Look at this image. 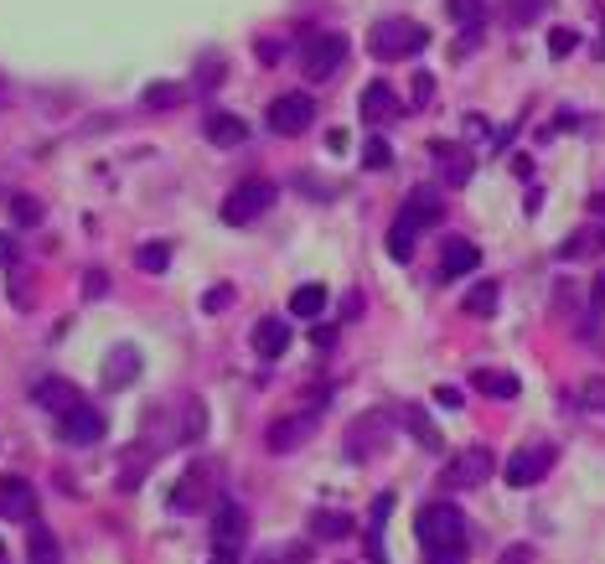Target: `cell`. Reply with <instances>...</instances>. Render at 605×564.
Masks as SVG:
<instances>
[{
    "mask_svg": "<svg viewBox=\"0 0 605 564\" xmlns=\"http://www.w3.org/2000/svg\"><path fill=\"white\" fill-rule=\"evenodd\" d=\"M362 166H368V171H388L393 166V145L383 135H373L368 145H362Z\"/></svg>",
    "mask_w": 605,
    "mask_h": 564,
    "instance_id": "cell-32",
    "label": "cell"
},
{
    "mask_svg": "<svg viewBox=\"0 0 605 564\" xmlns=\"http://www.w3.org/2000/svg\"><path fill=\"white\" fill-rule=\"evenodd\" d=\"M306 523H311V533H316V539H347V533L357 528L347 513H331V508H316Z\"/></svg>",
    "mask_w": 605,
    "mask_h": 564,
    "instance_id": "cell-25",
    "label": "cell"
},
{
    "mask_svg": "<svg viewBox=\"0 0 605 564\" xmlns=\"http://www.w3.org/2000/svg\"><path fill=\"white\" fill-rule=\"evenodd\" d=\"M0 564H6V544H0Z\"/></svg>",
    "mask_w": 605,
    "mask_h": 564,
    "instance_id": "cell-48",
    "label": "cell"
},
{
    "mask_svg": "<svg viewBox=\"0 0 605 564\" xmlns=\"http://www.w3.org/2000/svg\"><path fill=\"white\" fill-rule=\"evenodd\" d=\"M481 264V249L471 239H445L440 244V280H461Z\"/></svg>",
    "mask_w": 605,
    "mask_h": 564,
    "instance_id": "cell-18",
    "label": "cell"
},
{
    "mask_svg": "<svg viewBox=\"0 0 605 564\" xmlns=\"http://www.w3.org/2000/svg\"><path fill=\"white\" fill-rule=\"evenodd\" d=\"M135 264H140L145 275H161L166 264H171V244H161V239H156V244H140V249H135Z\"/></svg>",
    "mask_w": 605,
    "mask_h": 564,
    "instance_id": "cell-30",
    "label": "cell"
},
{
    "mask_svg": "<svg viewBox=\"0 0 605 564\" xmlns=\"http://www.w3.org/2000/svg\"><path fill=\"white\" fill-rule=\"evenodd\" d=\"M549 6H554V0H507V21L512 26H533Z\"/></svg>",
    "mask_w": 605,
    "mask_h": 564,
    "instance_id": "cell-31",
    "label": "cell"
},
{
    "mask_svg": "<svg viewBox=\"0 0 605 564\" xmlns=\"http://www.w3.org/2000/svg\"><path fill=\"white\" fill-rule=\"evenodd\" d=\"M466 311H471V316H492V311H497V285L481 280V285L466 295Z\"/></svg>",
    "mask_w": 605,
    "mask_h": 564,
    "instance_id": "cell-33",
    "label": "cell"
},
{
    "mask_svg": "<svg viewBox=\"0 0 605 564\" xmlns=\"http://www.w3.org/2000/svg\"><path fill=\"white\" fill-rule=\"evenodd\" d=\"M512 176H523V182H528V176H533V161H528V156H512Z\"/></svg>",
    "mask_w": 605,
    "mask_h": 564,
    "instance_id": "cell-46",
    "label": "cell"
},
{
    "mask_svg": "<svg viewBox=\"0 0 605 564\" xmlns=\"http://www.w3.org/2000/svg\"><path fill=\"white\" fill-rule=\"evenodd\" d=\"M202 430H207V414H202V404L192 399V404H187V420H181V440H197Z\"/></svg>",
    "mask_w": 605,
    "mask_h": 564,
    "instance_id": "cell-37",
    "label": "cell"
},
{
    "mask_svg": "<svg viewBox=\"0 0 605 564\" xmlns=\"http://www.w3.org/2000/svg\"><path fill=\"white\" fill-rule=\"evenodd\" d=\"M213 564H233V554H213Z\"/></svg>",
    "mask_w": 605,
    "mask_h": 564,
    "instance_id": "cell-47",
    "label": "cell"
},
{
    "mask_svg": "<svg viewBox=\"0 0 605 564\" xmlns=\"http://www.w3.org/2000/svg\"><path fill=\"white\" fill-rule=\"evenodd\" d=\"M435 404L440 409H461V389H435Z\"/></svg>",
    "mask_w": 605,
    "mask_h": 564,
    "instance_id": "cell-45",
    "label": "cell"
},
{
    "mask_svg": "<svg viewBox=\"0 0 605 564\" xmlns=\"http://www.w3.org/2000/svg\"><path fill=\"white\" fill-rule=\"evenodd\" d=\"M104 430H109V420L94 404H83V409H73V414L57 420V435H63L68 445H94V440H104Z\"/></svg>",
    "mask_w": 605,
    "mask_h": 564,
    "instance_id": "cell-14",
    "label": "cell"
},
{
    "mask_svg": "<svg viewBox=\"0 0 605 564\" xmlns=\"http://www.w3.org/2000/svg\"><path fill=\"white\" fill-rule=\"evenodd\" d=\"M492 477V451L487 445H466V451H456L445 461V471H440V482L450 487V492H466V487H481Z\"/></svg>",
    "mask_w": 605,
    "mask_h": 564,
    "instance_id": "cell-7",
    "label": "cell"
},
{
    "mask_svg": "<svg viewBox=\"0 0 605 564\" xmlns=\"http://www.w3.org/2000/svg\"><path fill=\"white\" fill-rule=\"evenodd\" d=\"M574 47H580V32H574V26H559V32H549V57H569Z\"/></svg>",
    "mask_w": 605,
    "mask_h": 564,
    "instance_id": "cell-36",
    "label": "cell"
},
{
    "mask_svg": "<svg viewBox=\"0 0 605 564\" xmlns=\"http://www.w3.org/2000/svg\"><path fill=\"white\" fill-rule=\"evenodd\" d=\"M0 518H11V523L37 518V492L26 477H0Z\"/></svg>",
    "mask_w": 605,
    "mask_h": 564,
    "instance_id": "cell-15",
    "label": "cell"
},
{
    "mask_svg": "<svg viewBox=\"0 0 605 564\" xmlns=\"http://www.w3.org/2000/svg\"><path fill=\"white\" fill-rule=\"evenodd\" d=\"M202 130H207V140H213V145H223V151H233V145L249 140V125L238 120V114H207Z\"/></svg>",
    "mask_w": 605,
    "mask_h": 564,
    "instance_id": "cell-22",
    "label": "cell"
},
{
    "mask_svg": "<svg viewBox=\"0 0 605 564\" xmlns=\"http://www.w3.org/2000/svg\"><path fill=\"white\" fill-rule=\"evenodd\" d=\"M32 399H37L47 414H57V420L88 404L83 389H78V383H68V378H37V383H32Z\"/></svg>",
    "mask_w": 605,
    "mask_h": 564,
    "instance_id": "cell-13",
    "label": "cell"
},
{
    "mask_svg": "<svg viewBox=\"0 0 605 564\" xmlns=\"http://www.w3.org/2000/svg\"><path fill=\"white\" fill-rule=\"evenodd\" d=\"M228 306H233V285H218L202 295V311H228Z\"/></svg>",
    "mask_w": 605,
    "mask_h": 564,
    "instance_id": "cell-39",
    "label": "cell"
},
{
    "mask_svg": "<svg viewBox=\"0 0 605 564\" xmlns=\"http://www.w3.org/2000/svg\"><path fill=\"white\" fill-rule=\"evenodd\" d=\"M140 99H145V109H176V104H187V88L181 83H150Z\"/></svg>",
    "mask_w": 605,
    "mask_h": 564,
    "instance_id": "cell-29",
    "label": "cell"
},
{
    "mask_svg": "<svg viewBox=\"0 0 605 564\" xmlns=\"http://www.w3.org/2000/svg\"><path fill=\"white\" fill-rule=\"evenodd\" d=\"M321 311H326V285H300V290L290 295V316L311 321V316H321Z\"/></svg>",
    "mask_w": 605,
    "mask_h": 564,
    "instance_id": "cell-26",
    "label": "cell"
},
{
    "mask_svg": "<svg viewBox=\"0 0 605 564\" xmlns=\"http://www.w3.org/2000/svg\"><path fill=\"white\" fill-rule=\"evenodd\" d=\"M445 218V197H440V187H414L409 192V202H404V213L393 218V228H388V254L393 259H414V239L425 228H435Z\"/></svg>",
    "mask_w": 605,
    "mask_h": 564,
    "instance_id": "cell-1",
    "label": "cell"
},
{
    "mask_svg": "<svg viewBox=\"0 0 605 564\" xmlns=\"http://www.w3.org/2000/svg\"><path fill=\"white\" fill-rule=\"evenodd\" d=\"M388 430H393V414H388V409L362 414V420L347 430V456H352V461H368L373 451H383V445H388Z\"/></svg>",
    "mask_w": 605,
    "mask_h": 564,
    "instance_id": "cell-10",
    "label": "cell"
},
{
    "mask_svg": "<svg viewBox=\"0 0 605 564\" xmlns=\"http://www.w3.org/2000/svg\"><path fill=\"white\" fill-rule=\"evenodd\" d=\"M218 492H223V466H218V461H197V466L187 471V477L176 482L171 508H176V513L207 508V502H218Z\"/></svg>",
    "mask_w": 605,
    "mask_h": 564,
    "instance_id": "cell-4",
    "label": "cell"
},
{
    "mask_svg": "<svg viewBox=\"0 0 605 564\" xmlns=\"http://www.w3.org/2000/svg\"><path fill=\"white\" fill-rule=\"evenodd\" d=\"M450 6V16H456L461 26H476L481 21V0H445Z\"/></svg>",
    "mask_w": 605,
    "mask_h": 564,
    "instance_id": "cell-38",
    "label": "cell"
},
{
    "mask_svg": "<svg viewBox=\"0 0 605 564\" xmlns=\"http://www.w3.org/2000/svg\"><path fill=\"white\" fill-rule=\"evenodd\" d=\"M135 378H140V347H130V342L109 347V358H104V389H130Z\"/></svg>",
    "mask_w": 605,
    "mask_h": 564,
    "instance_id": "cell-16",
    "label": "cell"
},
{
    "mask_svg": "<svg viewBox=\"0 0 605 564\" xmlns=\"http://www.w3.org/2000/svg\"><path fill=\"white\" fill-rule=\"evenodd\" d=\"M580 404H585L590 414H605V378H600V373L580 383Z\"/></svg>",
    "mask_w": 605,
    "mask_h": 564,
    "instance_id": "cell-35",
    "label": "cell"
},
{
    "mask_svg": "<svg viewBox=\"0 0 605 564\" xmlns=\"http://www.w3.org/2000/svg\"><path fill=\"white\" fill-rule=\"evenodd\" d=\"M254 352L264 363H275V358H285V347H290V326H285V316H259V326H254Z\"/></svg>",
    "mask_w": 605,
    "mask_h": 564,
    "instance_id": "cell-17",
    "label": "cell"
},
{
    "mask_svg": "<svg viewBox=\"0 0 605 564\" xmlns=\"http://www.w3.org/2000/svg\"><path fill=\"white\" fill-rule=\"evenodd\" d=\"M311 120H316L311 94H280L275 104H269V135L295 140V135H306V130H311Z\"/></svg>",
    "mask_w": 605,
    "mask_h": 564,
    "instance_id": "cell-9",
    "label": "cell"
},
{
    "mask_svg": "<svg viewBox=\"0 0 605 564\" xmlns=\"http://www.w3.org/2000/svg\"><path fill=\"white\" fill-rule=\"evenodd\" d=\"M549 471H554V451H549V445H528V451L507 456L502 477H507V487H533V482L549 477Z\"/></svg>",
    "mask_w": 605,
    "mask_h": 564,
    "instance_id": "cell-11",
    "label": "cell"
},
{
    "mask_svg": "<svg viewBox=\"0 0 605 564\" xmlns=\"http://www.w3.org/2000/svg\"><path fill=\"white\" fill-rule=\"evenodd\" d=\"M26 554H32V564H63V549H57L52 528L47 523H26Z\"/></svg>",
    "mask_w": 605,
    "mask_h": 564,
    "instance_id": "cell-23",
    "label": "cell"
},
{
    "mask_svg": "<svg viewBox=\"0 0 605 564\" xmlns=\"http://www.w3.org/2000/svg\"><path fill=\"white\" fill-rule=\"evenodd\" d=\"M316 425H321V409H290L285 420H275V425L264 430V445H269L275 456H295L300 445L316 435Z\"/></svg>",
    "mask_w": 605,
    "mask_h": 564,
    "instance_id": "cell-5",
    "label": "cell"
},
{
    "mask_svg": "<svg viewBox=\"0 0 605 564\" xmlns=\"http://www.w3.org/2000/svg\"><path fill=\"white\" fill-rule=\"evenodd\" d=\"M605 244V228H580V233H569V239L559 244V259H585Z\"/></svg>",
    "mask_w": 605,
    "mask_h": 564,
    "instance_id": "cell-27",
    "label": "cell"
},
{
    "mask_svg": "<svg viewBox=\"0 0 605 564\" xmlns=\"http://www.w3.org/2000/svg\"><path fill=\"white\" fill-rule=\"evenodd\" d=\"M435 161H440V171H445L450 187H466L471 171H476L471 151H461V145H450V140H435Z\"/></svg>",
    "mask_w": 605,
    "mask_h": 564,
    "instance_id": "cell-20",
    "label": "cell"
},
{
    "mask_svg": "<svg viewBox=\"0 0 605 564\" xmlns=\"http://www.w3.org/2000/svg\"><path fill=\"white\" fill-rule=\"evenodd\" d=\"M244 539H249V513L238 508V502H218V508H213V549L238 559Z\"/></svg>",
    "mask_w": 605,
    "mask_h": 564,
    "instance_id": "cell-12",
    "label": "cell"
},
{
    "mask_svg": "<svg viewBox=\"0 0 605 564\" xmlns=\"http://www.w3.org/2000/svg\"><path fill=\"white\" fill-rule=\"evenodd\" d=\"M21 259V244H16V233H0V264H16Z\"/></svg>",
    "mask_w": 605,
    "mask_h": 564,
    "instance_id": "cell-42",
    "label": "cell"
},
{
    "mask_svg": "<svg viewBox=\"0 0 605 564\" xmlns=\"http://www.w3.org/2000/svg\"><path fill=\"white\" fill-rule=\"evenodd\" d=\"M425 47H430V26H419L409 16H388V21H378L368 32V52L383 57V63H393V57H414Z\"/></svg>",
    "mask_w": 605,
    "mask_h": 564,
    "instance_id": "cell-3",
    "label": "cell"
},
{
    "mask_svg": "<svg viewBox=\"0 0 605 564\" xmlns=\"http://www.w3.org/2000/svg\"><path fill=\"white\" fill-rule=\"evenodd\" d=\"M471 389L487 394V399H518L523 383H518V373H507V368H471Z\"/></svg>",
    "mask_w": 605,
    "mask_h": 564,
    "instance_id": "cell-19",
    "label": "cell"
},
{
    "mask_svg": "<svg viewBox=\"0 0 605 564\" xmlns=\"http://www.w3.org/2000/svg\"><path fill=\"white\" fill-rule=\"evenodd\" d=\"M11 218H16L21 228L42 223V202H37V197H26V192H16V197H11Z\"/></svg>",
    "mask_w": 605,
    "mask_h": 564,
    "instance_id": "cell-34",
    "label": "cell"
},
{
    "mask_svg": "<svg viewBox=\"0 0 605 564\" xmlns=\"http://www.w3.org/2000/svg\"><path fill=\"white\" fill-rule=\"evenodd\" d=\"M347 63V37L342 32H316V37H306V52H300V68H306V78H331Z\"/></svg>",
    "mask_w": 605,
    "mask_h": 564,
    "instance_id": "cell-8",
    "label": "cell"
},
{
    "mask_svg": "<svg viewBox=\"0 0 605 564\" xmlns=\"http://www.w3.org/2000/svg\"><path fill=\"white\" fill-rule=\"evenodd\" d=\"M104 290H109V275H104V270H88V275H83V295H88V301H99Z\"/></svg>",
    "mask_w": 605,
    "mask_h": 564,
    "instance_id": "cell-41",
    "label": "cell"
},
{
    "mask_svg": "<svg viewBox=\"0 0 605 564\" xmlns=\"http://www.w3.org/2000/svg\"><path fill=\"white\" fill-rule=\"evenodd\" d=\"M254 52H259V63H280V57H285V47H280V42H269V37H259Z\"/></svg>",
    "mask_w": 605,
    "mask_h": 564,
    "instance_id": "cell-43",
    "label": "cell"
},
{
    "mask_svg": "<svg viewBox=\"0 0 605 564\" xmlns=\"http://www.w3.org/2000/svg\"><path fill=\"white\" fill-rule=\"evenodd\" d=\"M414 539L425 554L435 549H466V513L456 502H425V508L414 513Z\"/></svg>",
    "mask_w": 605,
    "mask_h": 564,
    "instance_id": "cell-2",
    "label": "cell"
},
{
    "mask_svg": "<svg viewBox=\"0 0 605 564\" xmlns=\"http://www.w3.org/2000/svg\"><path fill=\"white\" fill-rule=\"evenodd\" d=\"M393 114H399V94H393L388 83H368V88H362V120L383 125V120H393Z\"/></svg>",
    "mask_w": 605,
    "mask_h": 564,
    "instance_id": "cell-21",
    "label": "cell"
},
{
    "mask_svg": "<svg viewBox=\"0 0 605 564\" xmlns=\"http://www.w3.org/2000/svg\"><path fill=\"white\" fill-rule=\"evenodd\" d=\"M425 564H466V549H435L425 554Z\"/></svg>",
    "mask_w": 605,
    "mask_h": 564,
    "instance_id": "cell-44",
    "label": "cell"
},
{
    "mask_svg": "<svg viewBox=\"0 0 605 564\" xmlns=\"http://www.w3.org/2000/svg\"><path fill=\"white\" fill-rule=\"evenodd\" d=\"M275 202V182H264V176H249V182H238L233 192H228V202H223V223H233V228H244V223H254L264 207Z\"/></svg>",
    "mask_w": 605,
    "mask_h": 564,
    "instance_id": "cell-6",
    "label": "cell"
},
{
    "mask_svg": "<svg viewBox=\"0 0 605 564\" xmlns=\"http://www.w3.org/2000/svg\"><path fill=\"white\" fill-rule=\"evenodd\" d=\"M430 94H435V73H414V94H409L414 109H419V104H430Z\"/></svg>",
    "mask_w": 605,
    "mask_h": 564,
    "instance_id": "cell-40",
    "label": "cell"
},
{
    "mask_svg": "<svg viewBox=\"0 0 605 564\" xmlns=\"http://www.w3.org/2000/svg\"><path fill=\"white\" fill-rule=\"evenodd\" d=\"M399 420L409 425V435H414L419 445H425V451H445V440H440V430L430 425V414L419 409V404H404V409H399Z\"/></svg>",
    "mask_w": 605,
    "mask_h": 564,
    "instance_id": "cell-24",
    "label": "cell"
},
{
    "mask_svg": "<svg viewBox=\"0 0 605 564\" xmlns=\"http://www.w3.org/2000/svg\"><path fill=\"white\" fill-rule=\"evenodd\" d=\"M393 513V492H383L378 502H373V513H368V523H373V533H368V549H373V564H388L383 559V518Z\"/></svg>",
    "mask_w": 605,
    "mask_h": 564,
    "instance_id": "cell-28",
    "label": "cell"
}]
</instances>
